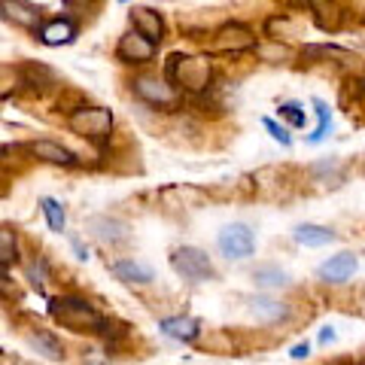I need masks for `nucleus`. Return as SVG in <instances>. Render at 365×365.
I'll return each mask as SVG.
<instances>
[{"instance_id": "obj_1", "label": "nucleus", "mask_w": 365, "mask_h": 365, "mask_svg": "<svg viewBox=\"0 0 365 365\" xmlns=\"http://www.w3.org/2000/svg\"><path fill=\"white\" fill-rule=\"evenodd\" d=\"M49 317L55 319L58 326L71 329V332H88V335H98V332H107L110 323L98 314V307L79 299V295H55L49 299Z\"/></svg>"}, {"instance_id": "obj_2", "label": "nucleus", "mask_w": 365, "mask_h": 365, "mask_svg": "<svg viewBox=\"0 0 365 365\" xmlns=\"http://www.w3.org/2000/svg\"><path fill=\"white\" fill-rule=\"evenodd\" d=\"M165 76L174 83L177 88L189 91L192 98L210 91L213 83V64L204 55H182V52H170L165 61Z\"/></svg>"}, {"instance_id": "obj_3", "label": "nucleus", "mask_w": 365, "mask_h": 365, "mask_svg": "<svg viewBox=\"0 0 365 365\" xmlns=\"http://www.w3.org/2000/svg\"><path fill=\"white\" fill-rule=\"evenodd\" d=\"M131 91L143 104H150L155 110H177L182 104L180 88L170 83L168 76H153V73H140L131 79Z\"/></svg>"}, {"instance_id": "obj_4", "label": "nucleus", "mask_w": 365, "mask_h": 365, "mask_svg": "<svg viewBox=\"0 0 365 365\" xmlns=\"http://www.w3.org/2000/svg\"><path fill=\"white\" fill-rule=\"evenodd\" d=\"M67 128L79 137H88L95 143H104L113 131V110L107 107H76L67 116Z\"/></svg>"}, {"instance_id": "obj_5", "label": "nucleus", "mask_w": 365, "mask_h": 365, "mask_svg": "<svg viewBox=\"0 0 365 365\" xmlns=\"http://www.w3.org/2000/svg\"><path fill=\"white\" fill-rule=\"evenodd\" d=\"M256 49V34L250 31L244 21H225L222 28H216L207 40L210 55H241Z\"/></svg>"}, {"instance_id": "obj_6", "label": "nucleus", "mask_w": 365, "mask_h": 365, "mask_svg": "<svg viewBox=\"0 0 365 365\" xmlns=\"http://www.w3.org/2000/svg\"><path fill=\"white\" fill-rule=\"evenodd\" d=\"M170 268H174L180 277L189 280V283H204V280L216 277L210 256L204 253V250H198V247H180V250H174V253H170Z\"/></svg>"}, {"instance_id": "obj_7", "label": "nucleus", "mask_w": 365, "mask_h": 365, "mask_svg": "<svg viewBox=\"0 0 365 365\" xmlns=\"http://www.w3.org/2000/svg\"><path fill=\"white\" fill-rule=\"evenodd\" d=\"M216 247H220V253L225 259H250L256 253V235L253 228L244 225V222H232L225 225L220 235H216Z\"/></svg>"}, {"instance_id": "obj_8", "label": "nucleus", "mask_w": 365, "mask_h": 365, "mask_svg": "<svg viewBox=\"0 0 365 365\" xmlns=\"http://www.w3.org/2000/svg\"><path fill=\"white\" fill-rule=\"evenodd\" d=\"M155 46L150 37H143L140 31H128V34H122L119 43H116V58L122 64H150L155 58Z\"/></svg>"}, {"instance_id": "obj_9", "label": "nucleus", "mask_w": 365, "mask_h": 365, "mask_svg": "<svg viewBox=\"0 0 365 365\" xmlns=\"http://www.w3.org/2000/svg\"><path fill=\"white\" fill-rule=\"evenodd\" d=\"M86 232L104 247H116V244L128 241V225L116 220V216H91L86 222Z\"/></svg>"}, {"instance_id": "obj_10", "label": "nucleus", "mask_w": 365, "mask_h": 365, "mask_svg": "<svg viewBox=\"0 0 365 365\" xmlns=\"http://www.w3.org/2000/svg\"><path fill=\"white\" fill-rule=\"evenodd\" d=\"M25 150H28L34 158H40V162H49V165H61V168H76V165H79L76 153H71L67 146L55 143V140H31Z\"/></svg>"}, {"instance_id": "obj_11", "label": "nucleus", "mask_w": 365, "mask_h": 365, "mask_svg": "<svg viewBox=\"0 0 365 365\" xmlns=\"http://www.w3.org/2000/svg\"><path fill=\"white\" fill-rule=\"evenodd\" d=\"M356 256L353 253H338L332 259H326L323 265L317 268V277L323 280V283H347L353 274H356Z\"/></svg>"}, {"instance_id": "obj_12", "label": "nucleus", "mask_w": 365, "mask_h": 365, "mask_svg": "<svg viewBox=\"0 0 365 365\" xmlns=\"http://www.w3.org/2000/svg\"><path fill=\"white\" fill-rule=\"evenodd\" d=\"M16 76H19V86H25L28 91H34V95H43L49 86H55V73L46 64H37V61H25L16 71Z\"/></svg>"}, {"instance_id": "obj_13", "label": "nucleus", "mask_w": 365, "mask_h": 365, "mask_svg": "<svg viewBox=\"0 0 365 365\" xmlns=\"http://www.w3.org/2000/svg\"><path fill=\"white\" fill-rule=\"evenodd\" d=\"M37 37L43 46H67V43L76 40V25H73V19H61V16L49 19L40 25Z\"/></svg>"}, {"instance_id": "obj_14", "label": "nucleus", "mask_w": 365, "mask_h": 365, "mask_svg": "<svg viewBox=\"0 0 365 365\" xmlns=\"http://www.w3.org/2000/svg\"><path fill=\"white\" fill-rule=\"evenodd\" d=\"M158 329L168 335L180 341V344H192L198 335H201V323L195 317H165L162 323H158Z\"/></svg>"}, {"instance_id": "obj_15", "label": "nucleus", "mask_w": 365, "mask_h": 365, "mask_svg": "<svg viewBox=\"0 0 365 365\" xmlns=\"http://www.w3.org/2000/svg\"><path fill=\"white\" fill-rule=\"evenodd\" d=\"M131 28L140 31L143 37H150L153 43H162V37H165V21L150 6H134L131 9Z\"/></svg>"}, {"instance_id": "obj_16", "label": "nucleus", "mask_w": 365, "mask_h": 365, "mask_svg": "<svg viewBox=\"0 0 365 365\" xmlns=\"http://www.w3.org/2000/svg\"><path fill=\"white\" fill-rule=\"evenodd\" d=\"M4 19L13 21L16 28H25V31H40V13L37 6L25 4V0H4Z\"/></svg>"}, {"instance_id": "obj_17", "label": "nucleus", "mask_w": 365, "mask_h": 365, "mask_svg": "<svg viewBox=\"0 0 365 365\" xmlns=\"http://www.w3.org/2000/svg\"><path fill=\"white\" fill-rule=\"evenodd\" d=\"M110 274L122 283H140V287L143 283H153V268L137 259H116L110 265Z\"/></svg>"}, {"instance_id": "obj_18", "label": "nucleus", "mask_w": 365, "mask_h": 365, "mask_svg": "<svg viewBox=\"0 0 365 365\" xmlns=\"http://www.w3.org/2000/svg\"><path fill=\"white\" fill-rule=\"evenodd\" d=\"M307 6H311L317 25L323 31H338L341 21H344V9H341L335 0H307Z\"/></svg>"}, {"instance_id": "obj_19", "label": "nucleus", "mask_w": 365, "mask_h": 365, "mask_svg": "<svg viewBox=\"0 0 365 365\" xmlns=\"http://www.w3.org/2000/svg\"><path fill=\"white\" fill-rule=\"evenodd\" d=\"M250 314L262 323H280V319L289 317V304L287 302H277V299H268V295H259V299L250 302Z\"/></svg>"}, {"instance_id": "obj_20", "label": "nucleus", "mask_w": 365, "mask_h": 365, "mask_svg": "<svg viewBox=\"0 0 365 365\" xmlns=\"http://www.w3.org/2000/svg\"><path fill=\"white\" fill-rule=\"evenodd\" d=\"M292 241L302 247H326L335 241V232L326 225H317V222H302V225H295Z\"/></svg>"}, {"instance_id": "obj_21", "label": "nucleus", "mask_w": 365, "mask_h": 365, "mask_svg": "<svg viewBox=\"0 0 365 365\" xmlns=\"http://www.w3.org/2000/svg\"><path fill=\"white\" fill-rule=\"evenodd\" d=\"M28 344L37 350L40 356H46V359H61V356H64L61 341L55 338L49 329H40V326H37V329H31V332H28Z\"/></svg>"}, {"instance_id": "obj_22", "label": "nucleus", "mask_w": 365, "mask_h": 365, "mask_svg": "<svg viewBox=\"0 0 365 365\" xmlns=\"http://www.w3.org/2000/svg\"><path fill=\"white\" fill-rule=\"evenodd\" d=\"M253 280H256V287L262 289H283V287H289V274L277 268V265H259L253 271Z\"/></svg>"}, {"instance_id": "obj_23", "label": "nucleus", "mask_w": 365, "mask_h": 365, "mask_svg": "<svg viewBox=\"0 0 365 365\" xmlns=\"http://www.w3.org/2000/svg\"><path fill=\"white\" fill-rule=\"evenodd\" d=\"M19 262V244H16V232L9 225L0 228V265L4 271H9V265Z\"/></svg>"}, {"instance_id": "obj_24", "label": "nucleus", "mask_w": 365, "mask_h": 365, "mask_svg": "<svg viewBox=\"0 0 365 365\" xmlns=\"http://www.w3.org/2000/svg\"><path fill=\"white\" fill-rule=\"evenodd\" d=\"M40 210H43V216H46V222H49V228L52 232H64L67 228V213H64V207H61V201H55V198H40Z\"/></svg>"}, {"instance_id": "obj_25", "label": "nucleus", "mask_w": 365, "mask_h": 365, "mask_svg": "<svg viewBox=\"0 0 365 365\" xmlns=\"http://www.w3.org/2000/svg\"><path fill=\"white\" fill-rule=\"evenodd\" d=\"M314 110H317V128L307 137V143H323L329 128H332V110H329L326 101H314Z\"/></svg>"}, {"instance_id": "obj_26", "label": "nucleus", "mask_w": 365, "mask_h": 365, "mask_svg": "<svg viewBox=\"0 0 365 365\" xmlns=\"http://www.w3.org/2000/svg\"><path fill=\"white\" fill-rule=\"evenodd\" d=\"M25 274H28L31 287L37 289V292H43L46 280H49V265H46V259H31V262H28V268H25Z\"/></svg>"}, {"instance_id": "obj_27", "label": "nucleus", "mask_w": 365, "mask_h": 365, "mask_svg": "<svg viewBox=\"0 0 365 365\" xmlns=\"http://www.w3.org/2000/svg\"><path fill=\"white\" fill-rule=\"evenodd\" d=\"M277 113H280V119H287V122L292 125V128H304V125H307L304 107H302V104H295V101H287V104H280Z\"/></svg>"}, {"instance_id": "obj_28", "label": "nucleus", "mask_w": 365, "mask_h": 365, "mask_svg": "<svg viewBox=\"0 0 365 365\" xmlns=\"http://www.w3.org/2000/svg\"><path fill=\"white\" fill-rule=\"evenodd\" d=\"M262 125H265V131H268L280 146H292V134H289L287 125H277L274 119H262Z\"/></svg>"}, {"instance_id": "obj_29", "label": "nucleus", "mask_w": 365, "mask_h": 365, "mask_svg": "<svg viewBox=\"0 0 365 365\" xmlns=\"http://www.w3.org/2000/svg\"><path fill=\"white\" fill-rule=\"evenodd\" d=\"M256 52L262 55L265 61H277V58H289V49L280 43H271V46H256Z\"/></svg>"}, {"instance_id": "obj_30", "label": "nucleus", "mask_w": 365, "mask_h": 365, "mask_svg": "<svg viewBox=\"0 0 365 365\" xmlns=\"http://www.w3.org/2000/svg\"><path fill=\"white\" fill-rule=\"evenodd\" d=\"M289 356H292V359H307V356H311V344H307V341L295 344V347L289 350Z\"/></svg>"}, {"instance_id": "obj_31", "label": "nucleus", "mask_w": 365, "mask_h": 365, "mask_svg": "<svg viewBox=\"0 0 365 365\" xmlns=\"http://www.w3.org/2000/svg\"><path fill=\"white\" fill-rule=\"evenodd\" d=\"M332 341H335V329L326 326L323 332H319V344H332Z\"/></svg>"}, {"instance_id": "obj_32", "label": "nucleus", "mask_w": 365, "mask_h": 365, "mask_svg": "<svg viewBox=\"0 0 365 365\" xmlns=\"http://www.w3.org/2000/svg\"><path fill=\"white\" fill-rule=\"evenodd\" d=\"M73 250H76V259H88V250L79 244V237H73Z\"/></svg>"}, {"instance_id": "obj_33", "label": "nucleus", "mask_w": 365, "mask_h": 365, "mask_svg": "<svg viewBox=\"0 0 365 365\" xmlns=\"http://www.w3.org/2000/svg\"><path fill=\"white\" fill-rule=\"evenodd\" d=\"M359 365H365V359H362V362H359Z\"/></svg>"}, {"instance_id": "obj_34", "label": "nucleus", "mask_w": 365, "mask_h": 365, "mask_svg": "<svg viewBox=\"0 0 365 365\" xmlns=\"http://www.w3.org/2000/svg\"><path fill=\"white\" fill-rule=\"evenodd\" d=\"M122 4H128V0H122Z\"/></svg>"}]
</instances>
